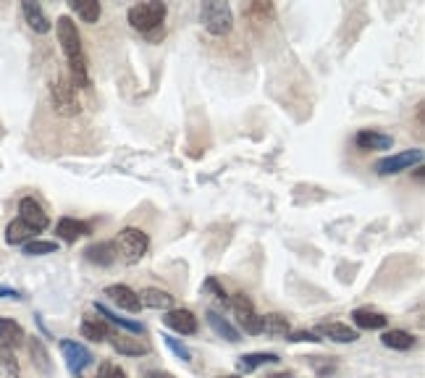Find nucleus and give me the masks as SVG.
I'll list each match as a JSON object with an SVG mask.
<instances>
[{"instance_id": "obj_9", "label": "nucleus", "mask_w": 425, "mask_h": 378, "mask_svg": "<svg viewBox=\"0 0 425 378\" xmlns=\"http://www.w3.org/2000/svg\"><path fill=\"white\" fill-rule=\"evenodd\" d=\"M19 219L24 221L30 229L40 234L45 232L47 226H50V219H47V213L43 210V205L37 203L34 197H24L21 203H19Z\"/></svg>"}, {"instance_id": "obj_33", "label": "nucleus", "mask_w": 425, "mask_h": 378, "mask_svg": "<svg viewBox=\"0 0 425 378\" xmlns=\"http://www.w3.org/2000/svg\"><path fill=\"white\" fill-rule=\"evenodd\" d=\"M203 291H210V294H216V300H220L223 305L229 302V294H226V289L218 284V278H207L205 284H203Z\"/></svg>"}, {"instance_id": "obj_15", "label": "nucleus", "mask_w": 425, "mask_h": 378, "mask_svg": "<svg viewBox=\"0 0 425 378\" xmlns=\"http://www.w3.org/2000/svg\"><path fill=\"white\" fill-rule=\"evenodd\" d=\"M139 302H142V307H150V310H163V313H168V310H174V305H176V297L163 289H155V287H147V289L139 294Z\"/></svg>"}, {"instance_id": "obj_38", "label": "nucleus", "mask_w": 425, "mask_h": 378, "mask_svg": "<svg viewBox=\"0 0 425 378\" xmlns=\"http://www.w3.org/2000/svg\"><path fill=\"white\" fill-rule=\"evenodd\" d=\"M145 378H176L174 373H168V370H147Z\"/></svg>"}, {"instance_id": "obj_8", "label": "nucleus", "mask_w": 425, "mask_h": 378, "mask_svg": "<svg viewBox=\"0 0 425 378\" xmlns=\"http://www.w3.org/2000/svg\"><path fill=\"white\" fill-rule=\"evenodd\" d=\"M231 310H234L239 326L244 329V334L249 336L260 334V315L255 313V305H252V300H249L247 294H234L231 297Z\"/></svg>"}, {"instance_id": "obj_20", "label": "nucleus", "mask_w": 425, "mask_h": 378, "mask_svg": "<svg viewBox=\"0 0 425 378\" xmlns=\"http://www.w3.org/2000/svg\"><path fill=\"white\" fill-rule=\"evenodd\" d=\"M56 234H58L63 242H69L73 245L76 239H82V236H87L89 234V226L84 221H76V219H60L58 226H56Z\"/></svg>"}, {"instance_id": "obj_7", "label": "nucleus", "mask_w": 425, "mask_h": 378, "mask_svg": "<svg viewBox=\"0 0 425 378\" xmlns=\"http://www.w3.org/2000/svg\"><path fill=\"white\" fill-rule=\"evenodd\" d=\"M420 163H423V150L420 147H412V150H404V153L381 158L376 163V174L381 176L402 174V171H410L412 166H420Z\"/></svg>"}, {"instance_id": "obj_37", "label": "nucleus", "mask_w": 425, "mask_h": 378, "mask_svg": "<svg viewBox=\"0 0 425 378\" xmlns=\"http://www.w3.org/2000/svg\"><path fill=\"white\" fill-rule=\"evenodd\" d=\"M0 300H21V291L8 289V287H0Z\"/></svg>"}, {"instance_id": "obj_3", "label": "nucleus", "mask_w": 425, "mask_h": 378, "mask_svg": "<svg viewBox=\"0 0 425 378\" xmlns=\"http://www.w3.org/2000/svg\"><path fill=\"white\" fill-rule=\"evenodd\" d=\"M200 21H203L205 32L216 34V37H223V34H229L231 27H234L231 5H229V3H220V0L203 3V5H200Z\"/></svg>"}, {"instance_id": "obj_31", "label": "nucleus", "mask_w": 425, "mask_h": 378, "mask_svg": "<svg viewBox=\"0 0 425 378\" xmlns=\"http://www.w3.org/2000/svg\"><path fill=\"white\" fill-rule=\"evenodd\" d=\"M58 252V242H45V239H32L24 245V255L30 258H37V255H53Z\"/></svg>"}, {"instance_id": "obj_14", "label": "nucleus", "mask_w": 425, "mask_h": 378, "mask_svg": "<svg viewBox=\"0 0 425 378\" xmlns=\"http://www.w3.org/2000/svg\"><path fill=\"white\" fill-rule=\"evenodd\" d=\"M105 294L116 302L121 310H129V313H139L142 310V302H139V294L126 287V284H113V287H105Z\"/></svg>"}, {"instance_id": "obj_28", "label": "nucleus", "mask_w": 425, "mask_h": 378, "mask_svg": "<svg viewBox=\"0 0 425 378\" xmlns=\"http://www.w3.org/2000/svg\"><path fill=\"white\" fill-rule=\"evenodd\" d=\"M34 234H37L34 229H30L21 219H16V221H11L8 229H5V242H8V245H27V242H32Z\"/></svg>"}, {"instance_id": "obj_1", "label": "nucleus", "mask_w": 425, "mask_h": 378, "mask_svg": "<svg viewBox=\"0 0 425 378\" xmlns=\"http://www.w3.org/2000/svg\"><path fill=\"white\" fill-rule=\"evenodd\" d=\"M56 32H58V43L63 47V56L69 60L73 74V87H89V74H87V56H84V47H82V37L79 30L69 16H60L56 21Z\"/></svg>"}, {"instance_id": "obj_34", "label": "nucleus", "mask_w": 425, "mask_h": 378, "mask_svg": "<svg viewBox=\"0 0 425 378\" xmlns=\"http://www.w3.org/2000/svg\"><path fill=\"white\" fill-rule=\"evenodd\" d=\"M286 342H312V344H318L323 339L315 336L312 331H297V334H286Z\"/></svg>"}, {"instance_id": "obj_10", "label": "nucleus", "mask_w": 425, "mask_h": 378, "mask_svg": "<svg viewBox=\"0 0 425 378\" xmlns=\"http://www.w3.org/2000/svg\"><path fill=\"white\" fill-rule=\"evenodd\" d=\"M163 323L171 329V331H176V334L181 336H192L197 334V318H194V313L192 310H184V307H174V310H168L165 313V318H163Z\"/></svg>"}, {"instance_id": "obj_18", "label": "nucleus", "mask_w": 425, "mask_h": 378, "mask_svg": "<svg viewBox=\"0 0 425 378\" xmlns=\"http://www.w3.org/2000/svg\"><path fill=\"white\" fill-rule=\"evenodd\" d=\"M352 320L357 329H365V331H378V329H386L389 326V318L383 313H376L370 307H357L352 313Z\"/></svg>"}, {"instance_id": "obj_11", "label": "nucleus", "mask_w": 425, "mask_h": 378, "mask_svg": "<svg viewBox=\"0 0 425 378\" xmlns=\"http://www.w3.org/2000/svg\"><path fill=\"white\" fill-rule=\"evenodd\" d=\"M312 334L323 336V339H331V342H338V344H352V342L360 339L357 329H349V326L336 323V320H331V323H318Z\"/></svg>"}, {"instance_id": "obj_30", "label": "nucleus", "mask_w": 425, "mask_h": 378, "mask_svg": "<svg viewBox=\"0 0 425 378\" xmlns=\"http://www.w3.org/2000/svg\"><path fill=\"white\" fill-rule=\"evenodd\" d=\"M0 378H21V370H19L14 352L5 347H0Z\"/></svg>"}, {"instance_id": "obj_22", "label": "nucleus", "mask_w": 425, "mask_h": 378, "mask_svg": "<svg viewBox=\"0 0 425 378\" xmlns=\"http://www.w3.org/2000/svg\"><path fill=\"white\" fill-rule=\"evenodd\" d=\"M292 331V323L281 313H271V315H260V334L265 336H286Z\"/></svg>"}, {"instance_id": "obj_21", "label": "nucleus", "mask_w": 425, "mask_h": 378, "mask_svg": "<svg viewBox=\"0 0 425 378\" xmlns=\"http://www.w3.org/2000/svg\"><path fill=\"white\" fill-rule=\"evenodd\" d=\"M27 344H30V355H32L34 368H37L40 373H45V376H50V373H53V363H50V352H47V347L43 344V339H40V336H32Z\"/></svg>"}, {"instance_id": "obj_23", "label": "nucleus", "mask_w": 425, "mask_h": 378, "mask_svg": "<svg viewBox=\"0 0 425 378\" xmlns=\"http://www.w3.org/2000/svg\"><path fill=\"white\" fill-rule=\"evenodd\" d=\"M84 255H87L89 263H95V265H113L116 263V247H113V242H97V245H89L84 249Z\"/></svg>"}, {"instance_id": "obj_27", "label": "nucleus", "mask_w": 425, "mask_h": 378, "mask_svg": "<svg viewBox=\"0 0 425 378\" xmlns=\"http://www.w3.org/2000/svg\"><path fill=\"white\" fill-rule=\"evenodd\" d=\"M79 331H82V336L89 339V342H105V339L111 336V326H108L103 318H84Z\"/></svg>"}, {"instance_id": "obj_29", "label": "nucleus", "mask_w": 425, "mask_h": 378, "mask_svg": "<svg viewBox=\"0 0 425 378\" xmlns=\"http://www.w3.org/2000/svg\"><path fill=\"white\" fill-rule=\"evenodd\" d=\"M71 11H76V16L82 21H87V24H95L100 19V14H103V8H100L97 0H73Z\"/></svg>"}, {"instance_id": "obj_6", "label": "nucleus", "mask_w": 425, "mask_h": 378, "mask_svg": "<svg viewBox=\"0 0 425 378\" xmlns=\"http://www.w3.org/2000/svg\"><path fill=\"white\" fill-rule=\"evenodd\" d=\"M60 352H63L66 368H69V373H71L73 378H82V376H84V370H87L92 363H95L92 352H89L84 344L73 342V339H60Z\"/></svg>"}, {"instance_id": "obj_2", "label": "nucleus", "mask_w": 425, "mask_h": 378, "mask_svg": "<svg viewBox=\"0 0 425 378\" xmlns=\"http://www.w3.org/2000/svg\"><path fill=\"white\" fill-rule=\"evenodd\" d=\"M113 247H116V255H121V260L134 265V263H139L147 255V249H150V236H147L142 229L129 226V229H121V232H118Z\"/></svg>"}, {"instance_id": "obj_26", "label": "nucleus", "mask_w": 425, "mask_h": 378, "mask_svg": "<svg viewBox=\"0 0 425 378\" xmlns=\"http://www.w3.org/2000/svg\"><path fill=\"white\" fill-rule=\"evenodd\" d=\"M207 323H210V329H213L216 334L223 336V339H226V342H231V344H236V342L242 339L234 326H231L229 320L223 318V315H218L216 310H207Z\"/></svg>"}, {"instance_id": "obj_17", "label": "nucleus", "mask_w": 425, "mask_h": 378, "mask_svg": "<svg viewBox=\"0 0 425 378\" xmlns=\"http://www.w3.org/2000/svg\"><path fill=\"white\" fill-rule=\"evenodd\" d=\"M281 357L276 352H249V355H242L239 360H236V370L239 373H252V370H257V368H263V365H276Z\"/></svg>"}, {"instance_id": "obj_39", "label": "nucleus", "mask_w": 425, "mask_h": 378, "mask_svg": "<svg viewBox=\"0 0 425 378\" xmlns=\"http://www.w3.org/2000/svg\"><path fill=\"white\" fill-rule=\"evenodd\" d=\"M273 378H292V373H284V376H273Z\"/></svg>"}, {"instance_id": "obj_36", "label": "nucleus", "mask_w": 425, "mask_h": 378, "mask_svg": "<svg viewBox=\"0 0 425 378\" xmlns=\"http://www.w3.org/2000/svg\"><path fill=\"white\" fill-rule=\"evenodd\" d=\"M310 363H312V368H315L321 376H325V373H334V370H336V363H334V360L325 365V363H321V357H310Z\"/></svg>"}, {"instance_id": "obj_24", "label": "nucleus", "mask_w": 425, "mask_h": 378, "mask_svg": "<svg viewBox=\"0 0 425 378\" xmlns=\"http://www.w3.org/2000/svg\"><path fill=\"white\" fill-rule=\"evenodd\" d=\"M95 310H97V315H103L105 323H113V326H121V329H126V331H132L134 336H142L145 334V326L142 323H137V320H129V318H118L113 310H108L103 302H95Z\"/></svg>"}, {"instance_id": "obj_19", "label": "nucleus", "mask_w": 425, "mask_h": 378, "mask_svg": "<svg viewBox=\"0 0 425 378\" xmlns=\"http://www.w3.org/2000/svg\"><path fill=\"white\" fill-rule=\"evenodd\" d=\"M21 11H24L27 24H30L37 34H47V32L53 30V24H50V19L45 16V11H43V5H40V3H24V5H21Z\"/></svg>"}, {"instance_id": "obj_5", "label": "nucleus", "mask_w": 425, "mask_h": 378, "mask_svg": "<svg viewBox=\"0 0 425 378\" xmlns=\"http://www.w3.org/2000/svg\"><path fill=\"white\" fill-rule=\"evenodd\" d=\"M50 98H53V105L60 116H76L82 111V102L76 98V87H73L71 79L66 76H58L50 87Z\"/></svg>"}, {"instance_id": "obj_32", "label": "nucleus", "mask_w": 425, "mask_h": 378, "mask_svg": "<svg viewBox=\"0 0 425 378\" xmlns=\"http://www.w3.org/2000/svg\"><path fill=\"white\" fill-rule=\"evenodd\" d=\"M161 339L165 342V347L171 349L179 360H181V363H192V352H189V347H187L184 342H179L176 336H171V334H163Z\"/></svg>"}, {"instance_id": "obj_40", "label": "nucleus", "mask_w": 425, "mask_h": 378, "mask_svg": "<svg viewBox=\"0 0 425 378\" xmlns=\"http://www.w3.org/2000/svg\"><path fill=\"white\" fill-rule=\"evenodd\" d=\"M218 378H242V376H218Z\"/></svg>"}, {"instance_id": "obj_4", "label": "nucleus", "mask_w": 425, "mask_h": 378, "mask_svg": "<svg viewBox=\"0 0 425 378\" xmlns=\"http://www.w3.org/2000/svg\"><path fill=\"white\" fill-rule=\"evenodd\" d=\"M168 14L165 3H137L129 8V24L142 34H150L152 30H158L163 24V19Z\"/></svg>"}, {"instance_id": "obj_13", "label": "nucleus", "mask_w": 425, "mask_h": 378, "mask_svg": "<svg viewBox=\"0 0 425 378\" xmlns=\"http://www.w3.org/2000/svg\"><path fill=\"white\" fill-rule=\"evenodd\" d=\"M108 339H111V347L116 349L118 355H126V357H142V355H150V344L142 342L139 336L116 334V336H108Z\"/></svg>"}, {"instance_id": "obj_16", "label": "nucleus", "mask_w": 425, "mask_h": 378, "mask_svg": "<svg viewBox=\"0 0 425 378\" xmlns=\"http://www.w3.org/2000/svg\"><path fill=\"white\" fill-rule=\"evenodd\" d=\"M24 342H27V334H24V329H21L14 318H0V347L14 352V349L21 347Z\"/></svg>"}, {"instance_id": "obj_35", "label": "nucleus", "mask_w": 425, "mask_h": 378, "mask_svg": "<svg viewBox=\"0 0 425 378\" xmlns=\"http://www.w3.org/2000/svg\"><path fill=\"white\" fill-rule=\"evenodd\" d=\"M100 378H126V373H124L118 365L105 363L103 368H100Z\"/></svg>"}, {"instance_id": "obj_12", "label": "nucleus", "mask_w": 425, "mask_h": 378, "mask_svg": "<svg viewBox=\"0 0 425 378\" xmlns=\"http://www.w3.org/2000/svg\"><path fill=\"white\" fill-rule=\"evenodd\" d=\"M354 145L360 147V150L378 153V150H391V147H394V137H391V134H383V131H376V129H363V131H357Z\"/></svg>"}, {"instance_id": "obj_25", "label": "nucleus", "mask_w": 425, "mask_h": 378, "mask_svg": "<svg viewBox=\"0 0 425 378\" xmlns=\"http://www.w3.org/2000/svg\"><path fill=\"white\" fill-rule=\"evenodd\" d=\"M383 347L396 349V352H407V349L415 347V336L410 331H402V329H391L381 336Z\"/></svg>"}]
</instances>
